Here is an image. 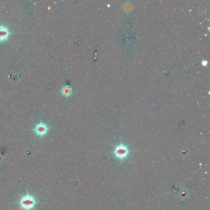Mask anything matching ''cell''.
<instances>
[{
	"mask_svg": "<svg viewBox=\"0 0 210 210\" xmlns=\"http://www.w3.org/2000/svg\"><path fill=\"white\" fill-rule=\"evenodd\" d=\"M36 203L37 201L35 198L29 194L23 197L19 202L21 208L24 210H30L34 208Z\"/></svg>",
	"mask_w": 210,
	"mask_h": 210,
	"instance_id": "obj_1",
	"label": "cell"
},
{
	"mask_svg": "<svg viewBox=\"0 0 210 210\" xmlns=\"http://www.w3.org/2000/svg\"><path fill=\"white\" fill-rule=\"evenodd\" d=\"M130 152L128 147L122 144H120L119 146H116L114 151L115 156L121 160L126 158Z\"/></svg>",
	"mask_w": 210,
	"mask_h": 210,
	"instance_id": "obj_2",
	"label": "cell"
},
{
	"mask_svg": "<svg viewBox=\"0 0 210 210\" xmlns=\"http://www.w3.org/2000/svg\"><path fill=\"white\" fill-rule=\"evenodd\" d=\"M48 130H49V128L46 124L40 123H38V124H37V126H35V129H34V131H35V133H36V134H37L39 136H41L42 137V136H45L46 133H47Z\"/></svg>",
	"mask_w": 210,
	"mask_h": 210,
	"instance_id": "obj_3",
	"label": "cell"
},
{
	"mask_svg": "<svg viewBox=\"0 0 210 210\" xmlns=\"http://www.w3.org/2000/svg\"><path fill=\"white\" fill-rule=\"evenodd\" d=\"M9 31L5 26H0V41H4L8 39Z\"/></svg>",
	"mask_w": 210,
	"mask_h": 210,
	"instance_id": "obj_4",
	"label": "cell"
},
{
	"mask_svg": "<svg viewBox=\"0 0 210 210\" xmlns=\"http://www.w3.org/2000/svg\"><path fill=\"white\" fill-rule=\"evenodd\" d=\"M61 93L64 96L66 97V98H68V97L70 96L72 94V88L70 86L66 85V86H64L62 88Z\"/></svg>",
	"mask_w": 210,
	"mask_h": 210,
	"instance_id": "obj_5",
	"label": "cell"
},
{
	"mask_svg": "<svg viewBox=\"0 0 210 210\" xmlns=\"http://www.w3.org/2000/svg\"><path fill=\"white\" fill-rule=\"evenodd\" d=\"M123 9L124 12L128 13L130 12V11H131L132 9H133V6H132L131 3H126L124 4V5H123Z\"/></svg>",
	"mask_w": 210,
	"mask_h": 210,
	"instance_id": "obj_6",
	"label": "cell"
},
{
	"mask_svg": "<svg viewBox=\"0 0 210 210\" xmlns=\"http://www.w3.org/2000/svg\"><path fill=\"white\" fill-rule=\"evenodd\" d=\"M201 64L203 66H207L208 64V61L207 60H202Z\"/></svg>",
	"mask_w": 210,
	"mask_h": 210,
	"instance_id": "obj_7",
	"label": "cell"
}]
</instances>
